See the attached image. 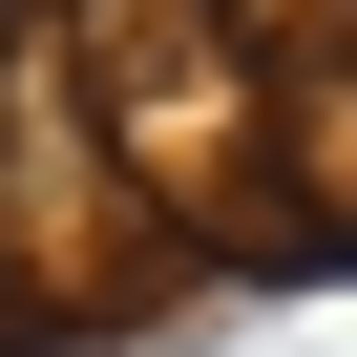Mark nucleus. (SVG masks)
<instances>
[{"label": "nucleus", "instance_id": "nucleus-1", "mask_svg": "<svg viewBox=\"0 0 357 357\" xmlns=\"http://www.w3.org/2000/svg\"><path fill=\"white\" fill-rule=\"evenodd\" d=\"M43 22H63V105H84L126 211H231L252 190V63L273 43H231V0H43Z\"/></svg>", "mask_w": 357, "mask_h": 357}, {"label": "nucleus", "instance_id": "nucleus-2", "mask_svg": "<svg viewBox=\"0 0 357 357\" xmlns=\"http://www.w3.org/2000/svg\"><path fill=\"white\" fill-rule=\"evenodd\" d=\"M0 336H22V294H0Z\"/></svg>", "mask_w": 357, "mask_h": 357}]
</instances>
